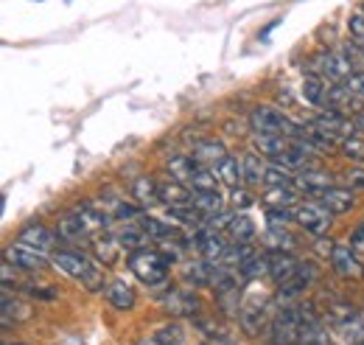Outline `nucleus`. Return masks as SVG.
I'll use <instances>...</instances> for the list:
<instances>
[{"label": "nucleus", "mask_w": 364, "mask_h": 345, "mask_svg": "<svg viewBox=\"0 0 364 345\" xmlns=\"http://www.w3.org/2000/svg\"><path fill=\"white\" fill-rule=\"evenodd\" d=\"M50 264H53L56 269H62L65 275L82 281L90 292L104 289V264L98 259H90V256H85V253H79V250H68V247H65V250L50 253Z\"/></svg>", "instance_id": "f257e3e1"}, {"label": "nucleus", "mask_w": 364, "mask_h": 345, "mask_svg": "<svg viewBox=\"0 0 364 345\" xmlns=\"http://www.w3.org/2000/svg\"><path fill=\"white\" fill-rule=\"evenodd\" d=\"M129 269L135 272V278L146 287H160L168 281V261L160 250H135L129 256Z\"/></svg>", "instance_id": "f03ea898"}, {"label": "nucleus", "mask_w": 364, "mask_h": 345, "mask_svg": "<svg viewBox=\"0 0 364 345\" xmlns=\"http://www.w3.org/2000/svg\"><path fill=\"white\" fill-rule=\"evenodd\" d=\"M250 127L255 135H286V138H300L303 135V124H291L274 107H255L250 113Z\"/></svg>", "instance_id": "7ed1b4c3"}, {"label": "nucleus", "mask_w": 364, "mask_h": 345, "mask_svg": "<svg viewBox=\"0 0 364 345\" xmlns=\"http://www.w3.org/2000/svg\"><path fill=\"white\" fill-rule=\"evenodd\" d=\"M303 320L297 306H283L272 317V345H300Z\"/></svg>", "instance_id": "20e7f679"}, {"label": "nucleus", "mask_w": 364, "mask_h": 345, "mask_svg": "<svg viewBox=\"0 0 364 345\" xmlns=\"http://www.w3.org/2000/svg\"><path fill=\"white\" fill-rule=\"evenodd\" d=\"M311 68H314V76H322V79H328L333 85H342L350 73H356L342 51H319L314 56V62H311Z\"/></svg>", "instance_id": "39448f33"}, {"label": "nucleus", "mask_w": 364, "mask_h": 345, "mask_svg": "<svg viewBox=\"0 0 364 345\" xmlns=\"http://www.w3.org/2000/svg\"><path fill=\"white\" fill-rule=\"evenodd\" d=\"M294 222H297L306 233L322 236V233H328V227L333 225V214H331L322 202H300V205L294 208Z\"/></svg>", "instance_id": "423d86ee"}, {"label": "nucleus", "mask_w": 364, "mask_h": 345, "mask_svg": "<svg viewBox=\"0 0 364 345\" xmlns=\"http://www.w3.org/2000/svg\"><path fill=\"white\" fill-rule=\"evenodd\" d=\"M3 261L6 264H11L14 269H20V272H43L48 267V259L46 253H37V250H31V247H26V244H9L6 250H3Z\"/></svg>", "instance_id": "0eeeda50"}, {"label": "nucleus", "mask_w": 364, "mask_h": 345, "mask_svg": "<svg viewBox=\"0 0 364 345\" xmlns=\"http://www.w3.org/2000/svg\"><path fill=\"white\" fill-rule=\"evenodd\" d=\"M193 247L202 253V259L208 261H222L225 259V253H228V239L222 236V230H213V227H199L196 233H193Z\"/></svg>", "instance_id": "6e6552de"}, {"label": "nucleus", "mask_w": 364, "mask_h": 345, "mask_svg": "<svg viewBox=\"0 0 364 345\" xmlns=\"http://www.w3.org/2000/svg\"><path fill=\"white\" fill-rule=\"evenodd\" d=\"M331 267L345 281H362L364 278V264L359 261V253H353V247L336 244L333 247V256H331Z\"/></svg>", "instance_id": "1a4fd4ad"}, {"label": "nucleus", "mask_w": 364, "mask_h": 345, "mask_svg": "<svg viewBox=\"0 0 364 345\" xmlns=\"http://www.w3.org/2000/svg\"><path fill=\"white\" fill-rule=\"evenodd\" d=\"M163 309L168 311V314H174V317H193L196 311H199V298H196V292H191V289H168L163 298Z\"/></svg>", "instance_id": "9d476101"}, {"label": "nucleus", "mask_w": 364, "mask_h": 345, "mask_svg": "<svg viewBox=\"0 0 364 345\" xmlns=\"http://www.w3.org/2000/svg\"><path fill=\"white\" fill-rule=\"evenodd\" d=\"M56 239H59V233L46 227V225H28V227H23L20 236H17L20 244H26V247H31V250H37V253H53Z\"/></svg>", "instance_id": "9b49d317"}, {"label": "nucleus", "mask_w": 364, "mask_h": 345, "mask_svg": "<svg viewBox=\"0 0 364 345\" xmlns=\"http://www.w3.org/2000/svg\"><path fill=\"white\" fill-rule=\"evenodd\" d=\"M314 278H317V267L311 264V261H300V267H297V272H294V278L291 281H286L283 287H280V295H277V301H291V298H297L300 292H306L311 284H314Z\"/></svg>", "instance_id": "f8f14e48"}, {"label": "nucleus", "mask_w": 364, "mask_h": 345, "mask_svg": "<svg viewBox=\"0 0 364 345\" xmlns=\"http://www.w3.org/2000/svg\"><path fill=\"white\" fill-rule=\"evenodd\" d=\"M319 202L331 211V214H348V211H353L356 208V197H353V191H348V188H336V185H328V188H322L314 194Z\"/></svg>", "instance_id": "ddd939ff"}, {"label": "nucleus", "mask_w": 364, "mask_h": 345, "mask_svg": "<svg viewBox=\"0 0 364 345\" xmlns=\"http://www.w3.org/2000/svg\"><path fill=\"white\" fill-rule=\"evenodd\" d=\"M269 253V278H272L277 287H283L286 281L294 278L300 261L291 256V250H267Z\"/></svg>", "instance_id": "4468645a"}, {"label": "nucleus", "mask_w": 364, "mask_h": 345, "mask_svg": "<svg viewBox=\"0 0 364 345\" xmlns=\"http://www.w3.org/2000/svg\"><path fill=\"white\" fill-rule=\"evenodd\" d=\"M238 320H241V329L250 334V337H258L267 326V303L264 301H247L238 311Z\"/></svg>", "instance_id": "2eb2a0df"}, {"label": "nucleus", "mask_w": 364, "mask_h": 345, "mask_svg": "<svg viewBox=\"0 0 364 345\" xmlns=\"http://www.w3.org/2000/svg\"><path fill=\"white\" fill-rule=\"evenodd\" d=\"M182 278H185V284H193V287H213L216 261H208V259L191 261V264H185Z\"/></svg>", "instance_id": "dca6fc26"}, {"label": "nucleus", "mask_w": 364, "mask_h": 345, "mask_svg": "<svg viewBox=\"0 0 364 345\" xmlns=\"http://www.w3.org/2000/svg\"><path fill=\"white\" fill-rule=\"evenodd\" d=\"M160 200H163L166 208L191 205L193 202V191H191V185H185L180 180H163L160 182Z\"/></svg>", "instance_id": "f3484780"}, {"label": "nucleus", "mask_w": 364, "mask_h": 345, "mask_svg": "<svg viewBox=\"0 0 364 345\" xmlns=\"http://www.w3.org/2000/svg\"><path fill=\"white\" fill-rule=\"evenodd\" d=\"M225 158H228V149H225L222 140H199V143L193 146V160H196L199 166H213V169H216Z\"/></svg>", "instance_id": "a211bd4d"}, {"label": "nucleus", "mask_w": 364, "mask_h": 345, "mask_svg": "<svg viewBox=\"0 0 364 345\" xmlns=\"http://www.w3.org/2000/svg\"><path fill=\"white\" fill-rule=\"evenodd\" d=\"M115 239H118V244L124 247V250H129V253H135V250H143L149 242H151V236L140 227V222H127L118 233H115Z\"/></svg>", "instance_id": "6ab92c4d"}, {"label": "nucleus", "mask_w": 364, "mask_h": 345, "mask_svg": "<svg viewBox=\"0 0 364 345\" xmlns=\"http://www.w3.org/2000/svg\"><path fill=\"white\" fill-rule=\"evenodd\" d=\"M28 317H31V306L20 298H11V289L3 287V329H9L11 323H23Z\"/></svg>", "instance_id": "aec40b11"}, {"label": "nucleus", "mask_w": 364, "mask_h": 345, "mask_svg": "<svg viewBox=\"0 0 364 345\" xmlns=\"http://www.w3.org/2000/svg\"><path fill=\"white\" fill-rule=\"evenodd\" d=\"M132 194L143 208H154V205H163L160 200V182L154 177H137L132 182Z\"/></svg>", "instance_id": "412c9836"}, {"label": "nucleus", "mask_w": 364, "mask_h": 345, "mask_svg": "<svg viewBox=\"0 0 364 345\" xmlns=\"http://www.w3.org/2000/svg\"><path fill=\"white\" fill-rule=\"evenodd\" d=\"M104 298L112 303L118 311H127L135 306V289L127 281H112L109 287H104Z\"/></svg>", "instance_id": "4be33fe9"}, {"label": "nucleus", "mask_w": 364, "mask_h": 345, "mask_svg": "<svg viewBox=\"0 0 364 345\" xmlns=\"http://www.w3.org/2000/svg\"><path fill=\"white\" fill-rule=\"evenodd\" d=\"M56 233H59V239H65V242H82V239H87V236H90V233H87V227H85V222L79 219L76 211L59 219Z\"/></svg>", "instance_id": "5701e85b"}, {"label": "nucleus", "mask_w": 364, "mask_h": 345, "mask_svg": "<svg viewBox=\"0 0 364 345\" xmlns=\"http://www.w3.org/2000/svg\"><path fill=\"white\" fill-rule=\"evenodd\" d=\"M241 172H244V185H264V180H267V166H264V160L258 158V155H252V152H247V155H241Z\"/></svg>", "instance_id": "b1692460"}, {"label": "nucleus", "mask_w": 364, "mask_h": 345, "mask_svg": "<svg viewBox=\"0 0 364 345\" xmlns=\"http://www.w3.org/2000/svg\"><path fill=\"white\" fill-rule=\"evenodd\" d=\"M140 222V227L154 239V242H166V239H182V233L174 227V225H166V222H160V219H154V216H140L137 219Z\"/></svg>", "instance_id": "393cba45"}, {"label": "nucleus", "mask_w": 364, "mask_h": 345, "mask_svg": "<svg viewBox=\"0 0 364 345\" xmlns=\"http://www.w3.org/2000/svg\"><path fill=\"white\" fill-rule=\"evenodd\" d=\"M228 236H230V242H235V244H250V242L255 239V225H252V219L244 214L232 216L228 225Z\"/></svg>", "instance_id": "a878e982"}, {"label": "nucleus", "mask_w": 364, "mask_h": 345, "mask_svg": "<svg viewBox=\"0 0 364 345\" xmlns=\"http://www.w3.org/2000/svg\"><path fill=\"white\" fill-rule=\"evenodd\" d=\"M196 169H199V163L193 158H185V155H171L166 160V172L171 174V180H180L185 185L191 182V177H193Z\"/></svg>", "instance_id": "bb28decb"}, {"label": "nucleus", "mask_w": 364, "mask_h": 345, "mask_svg": "<svg viewBox=\"0 0 364 345\" xmlns=\"http://www.w3.org/2000/svg\"><path fill=\"white\" fill-rule=\"evenodd\" d=\"M238 272H241V278L244 281H255V278H264V275H269V253L264 250V253H252V259H247L241 267H238Z\"/></svg>", "instance_id": "cd10ccee"}, {"label": "nucleus", "mask_w": 364, "mask_h": 345, "mask_svg": "<svg viewBox=\"0 0 364 345\" xmlns=\"http://www.w3.org/2000/svg\"><path fill=\"white\" fill-rule=\"evenodd\" d=\"M216 174H219V180L225 182V185H230V188H238L241 182H244V172H241V160L238 158H232V155H228L219 166H216Z\"/></svg>", "instance_id": "c85d7f7f"}, {"label": "nucleus", "mask_w": 364, "mask_h": 345, "mask_svg": "<svg viewBox=\"0 0 364 345\" xmlns=\"http://www.w3.org/2000/svg\"><path fill=\"white\" fill-rule=\"evenodd\" d=\"M219 174L210 172L208 166H199L196 172H193V177H191V191L193 194H205V191H219V180H216Z\"/></svg>", "instance_id": "c756f323"}, {"label": "nucleus", "mask_w": 364, "mask_h": 345, "mask_svg": "<svg viewBox=\"0 0 364 345\" xmlns=\"http://www.w3.org/2000/svg\"><path fill=\"white\" fill-rule=\"evenodd\" d=\"M180 343H182L180 326H163V329H157L154 334L143 337L137 345H180Z\"/></svg>", "instance_id": "7c9ffc66"}, {"label": "nucleus", "mask_w": 364, "mask_h": 345, "mask_svg": "<svg viewBox=\"0 0 364 345\" xmlns=\"http://www.w3.org/2000/svg\"><path fill=\"white\" fill-rule=\"evenodd\" d=\"M118 239L115 236H98L95 242H92V253H95V259L101 261V264H112V261L118 259Z\"/></svg>", "instance_id": "2f4dec72"}, {"label": "nucleus", "mask_w": 364, "mask_h": 345, "mask_svg": "<svg viewBox=\"0 0 364 345\" xmlns=\"http://www.w3.org/2000/svg\"><path fill=\"white\" fill-rule=\"evenodd\" d=\"M193 205L205 216L222 214L225 211V200L219 197V191H205V194H193Z\"/></svg>", "instance_id": "473e14b6"}, {"label": "nucleus", "mask_w": 364, "mask_h": 345, "mask_svg": "<svg viewBox=\"0 0 364 345\" xmlns=\"http://www.w3.org/2000/svg\"><path fill=\"white\" fill-rule=\"evenodd\" d=\"M325 90H328V87L322 85L319 76H306V79H303V98H306L309 104H314V107H325Z\"/></svg>", "instance_id": "72a5a7b5"}, {"label": "nucleus", "mask_w": 364, "mask_h": 345, "mask_svg": "<svg viewBox=\"0 0 364 345\" xmlns=\"http://www.w3.org/2000/svg\"><path fill=\"white\" fill-rule=\"evenodd\" d=\"M294 182H297V177H291L283 166H277V163L267 166V180H264V185H269V188H294Z\"/></svg>", "instance_id": "f704fd0d"}, {"label": "nucleus", "mask_w": 364, "mask_h": 345, "mask_svg": "<svg viewBox=\"0 0 364 345\" xmlns=\"http://www.w3.org/2000/svg\"><path fill=\"white\" fill-rule=\"evenodd\" d=\"M264 242H267V250H291L294 247V239L286 233V227H269Z\"/></svg>", "instance_id": "c9c22d12"}, {"label": "nucleus", "mask_w": 364, "mask_h": 345, "mask_svg": "<svg viewBox=\"0 0 364 345\" xmlns=\"http://www.w3.org/2000/svg\"><path fill=\"white\" fill-rule=\"evenodd\" d=\"M267 202H269V208H291L297 202V191L294 188H269Z\"/></svg>", "instance_id": "e433bc0d"}, {"label": "nucleus", "mask_w": 364, "mask_h": 345, "mask_svg": "<svg viewBox=\"0 0 364 345\" xmlns=\"http://www.w3.org/2000/svg\"><path fill=\"white\" fill-rule=\"evenodd\" d=\"M339 146H342V152H345V155H350L353 160H359V163H364V140L359 138V135L342 138V140H339Z\"/></svg>", "instance_id": "4c0bfd02"}, {"label": "nucleus", "mask_w": 364, "mask_h": 345, "mask_svg": "<svg viewBox=\"0 0 364 345\" xmlns=\"http://www.w3.org/2000/svg\"><path fill=\"white\" fill-rule=\"evenodd\" d=\"M291 219H294V211H291V208H267V222H269V227H286Z\"/></svg>", "instance_id": "58836bf2"}, {"label": "nucleus", "mask_w": 364, "mask_h": 345, "mask_svg": "<svg viewBox=\"0 0 364 345\" xmlns=\"http://www.w3.org/2000/svg\"><path fill=\"white\" fill-rule=\"evenodd\" d=\"M348 31H350V37H353V40L364 43V14L362 11H356V14H350V17H348Z\"/></svg>", "instance_id": "ea45409f"}, {"label": "nucleus", "mask_w": 364, "mask_h": 345, "mask_svg": "<svg viewBox=\"0 0 364 345\" xmlns=\"http://www.w3.org/2000/svg\"><path fill=\"white\" fill-rule=\"evenodd\" d=\"M345 90H350L353 96H359V98H364V71H356V73H350L345 82Z\"/></svg>", "instance_id": "a19ab883"}, {"label": "nucleus", "mask_w": 364, "mask_h": 345, "mask_svg": "<svg viewBox=\"0 0 364 345\" xmlns=\"http://www.w3.org/2000/svg\"><path fill=\"white\" fill-rule=\"evenodd\" d=\"M230 219H232V214L230 211H222V214H213V216H208V227H213V230H228V225H230Z\"/></svg>", "instance_id": "79ce46f5"}, {"label": "nucleus", "mask_w": 364, "mask_h": 345, "mask_svg": "<svg viewBox=\"0 0 364 345\" xmlns=\"http://www.w3.org/2000/svg\"><path fill=\"white\" fill-rule=\"evenodd\" d=\"M230 202H232L235 208H247V205H252V197H250L247 191H241V188H232V194H230Z\"/></svg>", "instance_id": "37998d69"}, {"label": "nucleus", "mask_w": 364, "mask_h": 345, "mask_svg": "<svg viewBox=\"0 0 364 345\" xmlns=\"http://www.w3.org/2000/svg\"><path fill=\"white\" fill-rule=\"evenodd\" d=\"M350 247H353V253H364V222L356 225V230L350 233Z\"/></svg>", "instance_id": "c03bdc74"}, {"label": "nucleus", "mask_w": 364, "mask_h": 345, "mask_svg": "<svg viewBox=\"0 0 364 345\" xmlns=\"http://www.w3.org/2000/svg\"><path fill=\"white\" fill-rule=\"evenodd\" d=\"M345 182L353 188H364V169H348L345 172Z\"/></svg>", "instance_id": "a18cd8bd"}, {"label": "nucleus", "mask_w": 364, "mask_h": 345, "mask_svg": "<svg viewBox=\"0 0 364 345\" xmlns=\"http://www.w3.org/2000/svg\"><path fill=\"white\" fill-rule=\"evenodd\" d=\"M333 247H336V244H333L331 239L325 242L322 236H317V250H319V253H322V256H333Z\"/></svg>", "instance_id": "49530a36"}, {"label": "nucleus", "mask_w": 364, "mask_h": 345, "mask_svg": "<svg viewBox=\"0 0 364 345\" xmlns=\"http://www.w3.org/2000/svg\"><path fill=\"white\" fill-rule=\"evenodd\" d=\"M353 127H356V132H359V135H364V110L353 113Z\"/></svg>", "instance_id": "de8ad7c7"}, {"label": "nucleus", "mask_w": 364, "mask_h": 345, "mask_svg": "<svg viewBox=\"0 0 364 345\" xmlns=\"http://www.w3.org/2000/svg\"><path fill=\"white\" fill-rule=\"evenodd\" d=\"M3 345H28V343H3Z\"/></svg>", "instance_id": "09e8293b"}, {"label": "nucleus", "mask_w": 364, "mask_h": 345, "mask_svg": "<svg viewBox=\"0 0 364 345\" xmlns=\"http://www.w3.org/2000/svg\"><path fill=\"white\" fill-rule=\"evenodd\" d=\"M362 14H364V6H362Z\"/></svg>", "instance_id": "8fccbe9b"}, {"label": "nucleus", "mask_w": 364, "mask_h": 345, "mask_svg": "<svg viewBox=\"0 0 364 345\" xmlns=\"http://www.w3.org/2000/svg\"><path fill=\"white\" fill-rule=\"evenodd\" d=\"M37 3H40V0H37Z\"/></svg>", "instance_id": "3c124183"}, {"label": "nucleus", "mask_w": 364, "mask_h": 345, "mask_svg": "<svg viewBox=\"0 0 364 345\" xmlns=\"http://www.w3.org/2000/svg\"><path fill=\"white\" fill-rule=\"evenodd\" d=\"M362 345H364V343H362Z\"/></svg>", "instance_id": "603ef678"}]
</instances>
